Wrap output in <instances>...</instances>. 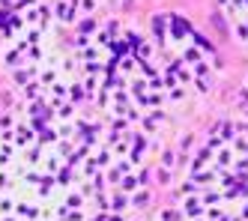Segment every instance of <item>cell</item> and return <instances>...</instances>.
Returning <instances> with one entry per match:
<instances>
[{
    "mask_svg": "<svg viewBox=\"0 0 248 221\" xmlns=\"http://www.w3.org/2000/svg\"><path fill=\"white\" fill-rule=\"evenodd\" d=\"M150 36L158 54V69L170 105L191 96H206L218 78V51L183 15H155Z\"/></svg>",
    "mask_w": 248,
    "mask_h": 221,
    "instance_id": "obj_1",
    "label": "cell"
}]
</instances>
